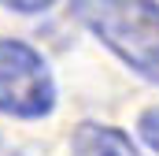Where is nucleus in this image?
<instances>
[{
	"instance_id": "f257e3e1",
	"label": "nucleus",
	"mask_w": 159,
	"mask_h": 156,
	"mask_svg": "<svg viewBox=\"0 0 159 156\" xmlns=\"http://www.w3.org/2000/svg\"><path fill=\"white\" fill-rule=\"evenodd\" d=\"M74 15L129 71L159 85V4H74Z\"/></svg>"
},
{
	"instance_id": "f03ea898",
	"label": "nucleus",
	"mask_w": 159,
	"mask_h": 156,
	"mask_svg": "<svg viewBox=\"0 0 159 156\" xmlns=\"http://www.w3.org/2000/svg\"><path fill=\"white\" fill-rule=\"evenodd\" d=\"M56 108V78L34 45L0 37V112L15 119H44Z\"/></svg>"
},
{
	"instance_id": "7ed1b4c3",
	"label": "nucleus",
	"mask_w": 159,
	"mask_h": 156,
	"mask_svg": "<svg viewBox=\"0 0 159 156\" xmlns=\"http://www.w3.org/2000/svg\"><path fill=\"white\" fill-rule=\"evenodd\" d=\"M67 156H141L129 134L107 123H81L70 134V153Z\"/></svg>"
},
{
	"instance_id": "20e7f679",
	"label": "nucleus",
	"mask_w": 159,
	"mask_h": 156,
	"mask_svg": "<svg viewBox=\"0 0 159 156\" xmlns=\"http://www.w3.org/2000/svg\"><path fill=\"white\" fill-rule=\"evenodd\" d=\"M137 130H141L144 145H148L152 153H159V104L141 112V119H137Z\"/></svg>"
},
{
	"instance_id": "39448f33",
	"label": "nucleus",
	"mask_w": 159,
	"mask_h": 156,
	"mask_svg": "<svg viewBox=\"0 0 159 156\" xmlns=\"http://www.w3.org/2000/svg\"><path fill=\"white\" fill-rule=\"evenodd\" d=\"M0 156H15V149H11V145H4V141H0Z\"/></svg>"
}]
</instances>
